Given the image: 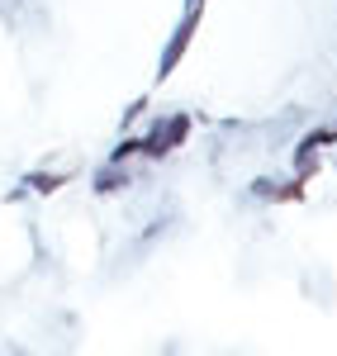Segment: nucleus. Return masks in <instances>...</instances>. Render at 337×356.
I'll use <instances>...</instances> for the list:
<instances>
[{"label": "nucleus", "mask_w": 337, "mask_h": 356, "mask_svg": "<svg viewBox=\"0 0 337 356\" xmlns=\"http://www.w3.org/2000/svg\"><path fill=\"white\" fill-rule=\"evenodd\" d=\"M119 186H129V171H114V162H110V171H100V176H95V191H100V195L119 191Z\"/></svg>", "instance_id": "nucleus-3"}, {"label": "nucleus", "mask_w": 337, "mask_h": 356, "mask_svg": "<svg viewBox=\"0 0 337 356\" xmlns=\"http://www.w3.org/2000/svg\"><path fill=\"white\" fill-rule=\"evenodd\" d=\"M199 15H204V0H190V10H186V19H181V29L171 33L167 53H162V67H157V81H167L171 72H176V62L186 57V48H190V33H195V24H199Z\"/></svg>", "instance_id": "nucleus-1"}, {"label": "nucleus", "mask_w": 337, "mask_h": 356, "mask_svg": "<svg viewBox=\"0 0 337 356\" xmlns=\"http://www.w3.org/2000/svg\"><path fill=\"white\" fill-rule=\"evenodd\" d=\"M24 186L33 195H53V191H62V186H67V176H57V171H28Z\"/></svg>", "instance_id": "nucleus-2"}]
</instances>
